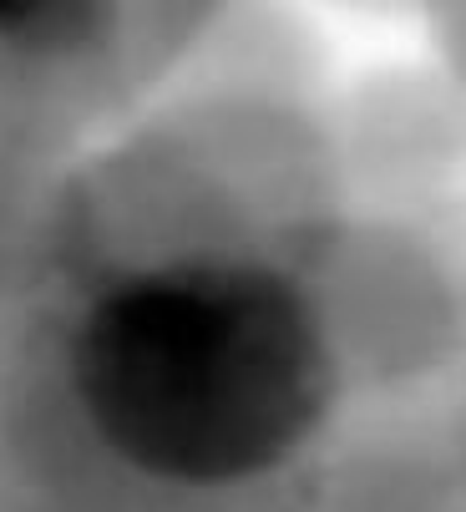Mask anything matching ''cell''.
<instances>
[{
    "instance_id": "cell-1",
    "label": "cell",
    "mask_w": 466,
    "mask_h": 512,
    "mask_svg": "<svg viewBox=\"0 0 466 512\" xmlns=\"http://www.w3.org/2000/svg\"><path fill=\"white\" fill-rule=\"evenodd\" d=\"M112 21V0H0L6 56H71Z\"/></svg>"
},
{
    "instance_id": "cell-2",
    "label": "cell",
    "mask_w": 466,
    "mask_h": 512,
    "mask_svg": "<svg viewBox=\"0 0 466 512\" xmlns=\"http://www.w3.org/2000/svg\"><path fill=\"white\" fill-rule=\"evenodd\" d=\"M446 6V26H451V41L466 46V0H441Z\"/></svg>"
},
{
    "instance_id": "cell-3",
    "label": "cell",
    "mask_w": 466,
    "mask_h": 512,
    "mask_svg": "<svg viewBox=\"0 0 466 512\" xmlns=\"http://www.w3.org/2000/svg\"><path fill=\"white\" fill-rule=\"evenodd\" d=\"M0 512H16V507H11V502H0Z\"/></svg>"
}]
</instances>
